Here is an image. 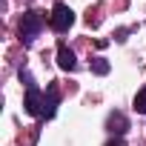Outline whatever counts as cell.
<instances>
[{
  "label": "cell",
  "instance_id": "obj_1",
  "mask_svg": "<svg viewBox=\"0 0 146 146\" xmlns=\"http://www.w3.org/2000/svg\"><path fill=\"white\" fill-rule=\"evenodd\" d=\"M40 29H43V15H40V12H26L23 20H20V37H23L26 43H32Z\"/></svg>",
  "mask_w": 146,
  "mask_h": 146
},
{
  "label": "cell",
  "instance_id": "obj_2",
  "mask_svg": "<svg viewBox=\"0 0 146 146\" xmlns=\"http://www.w3.org/2000/svg\"><path fill=\"white\" fill-rule=\"evenodd\" d=\"M49 20H52V29H54V32H66L72 23H75V12H72L66 3H57V6L52 9V17H49Z\"/></svg>",
  "mask_w": 146,
  "mask_h": 146
},
{
  "label": "cell",
  "instance_id": "obj_3",
  "mask_svg": "<svg viewBox=\"0 0 146 146\" xmlns=\"http://www.w3.org/2000/svg\"><path fill=\"white\" fill-rule=\"evenodd\" d=\"M29 115H43V95L37 86H26V100H23Z\"/></svg>",
  "mask_w": 146,
  "mask_h": 146
},
{
  "label": "cell",
  "instance_id": "obj_4",
  "mask_svg": "<svg viewBox=\"0 0 146 146\" xmlns=\"http://www.w3.org/2000/svg\"><path fill=\"white\" fill-rule=\"evenodd\" d=\"M57 63H60V69H75V52H72L66 43L57 46Z\"/></svg>",
  "mask_w": 146,
  "mask_h": 146
},
{
  "label": "cell",
  "instance_id": "obj_5",
  "mask_svg": "<svg viewBox=\"0 0 146 146\" xmlns=\"http://www.w3.org/2000/svg\"><path fill=\"white\" fill-rule=\"evenodd\" d=\"M54 109H57V89H54V86H49V89H46V95H43V115H46V117H52V115H54Z\"/></svg>",
  "mask_w": 146,
  "mask_h": 146
},
{
  "label": "cell",
  "instance_id": "obj_6",
  "mask_svg": "<svg viewBox=\"0 0 146 146\" xmlns=\"http://www.w3.org/2000/svg\"><path fill=\"white\" fill-rule=\"evenodd\" d=\"M109 126H117V129H115V132H117V135H123V132H126V117H123V115H117V112H115V115H112V117H109Z\"/></svg>",
  "mask_w": 146,
  "mask_h": 146
},
{
  "label": "cell",
  "instance_id": "obj_7",
  "mask_svg": "<svg viewBox=\"0 0 146 146\" xmlns=\"http://www.w3.org/2000/svg\"><path fill=\"white\" fill-rule=\"evenodd\" d=\"M92 72H95V75H106V72H109V63H106L103 57H95V63H92Z\"/></svg>",
  "mask_w": 146,
  "mask_h": 146
},
{
  "label": "cell",
  "instance_id": "obj_8",
  "mask_svg": "<svg viewBox=\"0 0 146 146\" xmlns=\"http://www.w3.org/2000/svg\"><path fill=\"white\" fill-rule=\"evenodd\" d=\"M135 109H137V112H146V89L135 98Z\"/></svg>",
  "mask_w": 146,
  "mask_h": 146
},
{
  "label": "cell",
  "instance_id": "obj_9",
  "mask_svg": "<svg viewBox=\"0 0 146 146\" xmlns=\"http://www.w3.org/2000/svg\"><path fill=\"white\" fill-rule=\"evenodd\" d=\"M109 146H123V143H120V140H115V143H109Z\"/></svg>",
  "mask_w": 146,
  "mask_h": 146
}]
</instances>
